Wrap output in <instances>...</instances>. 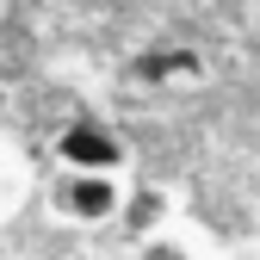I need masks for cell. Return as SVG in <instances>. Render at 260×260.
Returning a JSON list of instances; mask_svg holds the SVG:
<instances>
[{
  "instance_id": "cell-1",
  "label": "cell",
  "mask_w": 260,
  "mask_h": 260,
  "mask_svg": "<svg viewBox=\"0 0 260 260\" xmlns=\"http://www.w3.org/2000/svg\"><path fill=\"white\" fill-rule=\"evenodd\" d=\"M50 199H56V211L69 223H112L118 205H124V186H118L112 168H69Z\"/></svg>"
},
{
  "instance_id": "cell-2",
  "label": "cell",
  "mask_w": 260,
  "mask_h": 260,
  "mask_svg": "<svg viewBox=\"0 0 260 260\" xmlns=\"http://www.w3.org/2000/svg\"><path fill=\"white\" fill-rule=\"evenodd\" d=\"M56 155H62V168H112V174H118L124 143L112 137V130H106L100 118H75V124H62Z\"/></svg>"
},
{
  "instance_id": "cell-3",
  "label": "cell",
  "mask_w": 260,
  "mask_h": 260,
  "mask_svg": "<svg viewBox=\"0 0 260 260\" xmlns=\"http://www.w3.org/2000/svg\"><path fill=\"white\" fill-rule=\"evenodd\" d=\"M130 75H137L143 87H174V81H199L205 75V56L186 50V44H168V50H143L137 62H130Z\"/></svg>"
},
{
  "instance_id": "cell-4",
  "label": "cell",
  "mask_w": 260,
  "mask_h": 260,
  "mask_svg": "<svg viewBox=\"0 0 260 260\" xmlns=\"http://www.w3.org/2000/svg\"><path fill=\"white\" fill-rule=\"evenodd\" d=\"M161 205H168V192H155V186H143V192H124V205H118V211H130V223H143V230H149L155 217H168Z\"/></svg>"
},
{
  "instance_id": "cell-5",
  "label": "cell",
  "mask_w": 260,
  "mask_h": 260,
  "mask_svg": "<svg viewBox=\"0 0 260 260\" xmlns=\"http://www.w3.org/2000/svg\"><path fill=\"white\" fill-rule=\"evenodd\" d=\"M0 112H7V81H0Z\"/></svg>"
}]
</instances>
